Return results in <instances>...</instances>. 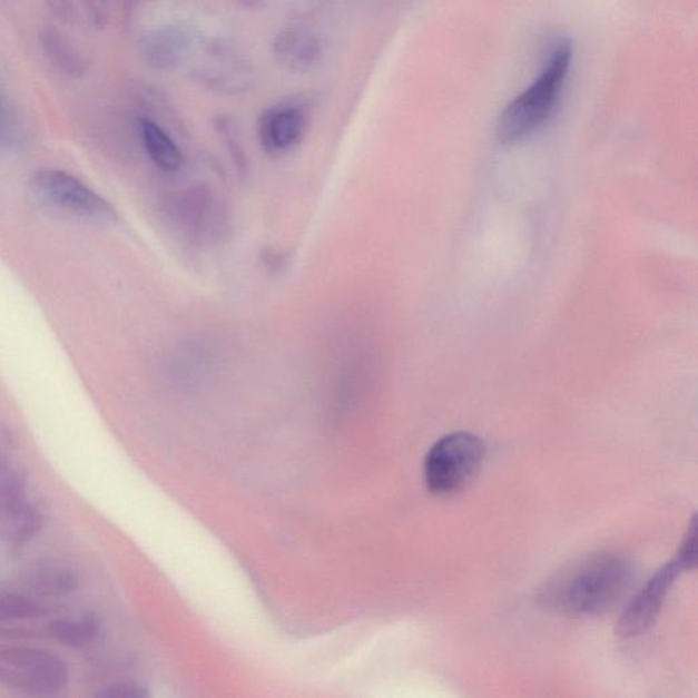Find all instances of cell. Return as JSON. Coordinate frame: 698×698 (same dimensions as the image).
I'll list each match as a JSON object with an SVG mask.
<instances>
[{
    "label": "cell",
    "mask_w": 698,
    "mask_h": 698,
    "mask_svg": "<svg viewBox=\"0 0 698 698\" xmlns=\"http://www.w3.org/2000/svg\"><path fill=\"white\" fill-rule=\"evenodd\" d=\"M28 581L32 591L41 597H59L75 592L80 579L70 568L42 563L30 572Z\"/></svg>",
    "instance_id": "7c38bea8"
},
{
    "label": "cell",
    "mask_w": 698,
    "mask_h": 698,
    "mask_svg": "<svg viewBox=\"0 0 698 698\" xmlns=\"http://www.w3.org/2000/svg\"><path fill=\"white\" fill-rule=\"evenodd\" d=\"M46 607L22 594H0V622L23 621V619L46 616Z\"/></svg>",
    "instance_id": "9a60e30c"
},
{
    "label": "cell",
    "mask_w": 698,
    "mask_h": 698,
    "mask_svg": "<svg viewBox=\"0 0 698 698\" xmlns=\"http://www.w3.org/2000/svg\"><path fill=\"white\" fill-rule=\"evenodd\" d=\"M305 111L293 105L266 109L259 121L260 142L272 155H282L296 147L305 136Z\"/></svg>",
    "instance_id": "30bf717a"
},
{
    "label": "cell",
    "mask_w": 698,
    "mask_h": 698,
    "mask_svg": "<svg viewBox=\"0 0 698 698\" xmlns=\"http://www.w3.org/2000/svg\"><path fill=\"white\" fill-rule=\"evenodd\" d=\"M484 458L485 445L478 435L466 431L445 435L424 459V482L433 494H452L476 475Z\"/></svg>",
    "instance_id": "277c9868"
},
{
    "label": "cell",
    "mask_w": 698,
    "mask_h": 698,
    "mask_svg": "<svg viewBox=\"0 0 698 698\" xmlns=\"http://www.w3.org/2000/svg\"><path fill=\"white\" fill-rule=\"evenodd\" d=\"M11 518L14 521V533L18 542H26L41 530L42 519L38 511L26 502L20 501L9 507Z\"/></svg>",
    "instance_id": "2e32d148"
},
{
    "label": "cell",
    "mask_w": 698,
    "mask_h": 698,
    "mask_svg": "<svg viewBox=\"0 0 698 698\" xmlns=\"http://www.w3.org/2000/svg\"><path fill=\"white\" fill-rule=\"evenodd\" d=\"M42 42H45L48 57L52 58L53 63H58L59 68L71 72V75H80L83 68L82 59L62 36L51 30V32H46Z\"/></svg>",
    "instance_id": "5bb4252c"
},
{
    "label": "cell",
    "mask_w": 698,
    "mask_h": 698,
    "mask_svg": "<svg viewBox=\"0 0 698 698\" xmlns=\"http://www.w3.org/2000/svg\"><path fill=\"white\" fill-rule=\"evenodd\" d=\"M572 60V42L558 41L537 80L503 109L497 125L500 142L523 141L548 124L561 100Z\"/></svg>",
    "instance_id": "7a4b0ae2"
},
{
    "label": "cell",
    "mask_w": 698,
    "mask_h": 698,
    "mask_svg": "<svg viewBox=\"0 0 698 698\" xmlns=\"http://www.w3.org/2000/svg\"><path fill=\"white\" fill-rule=\"evenodd\" d=\"M139 131L150 160L164 171H176L184 164V155L173 137L149 118L139 119Z\"/></svg>",
    "instance_id": "8fae6325"
},
{
    "label": "cell",
    "mask_w": 698,
    "mask_h": 698,
    "mask_svg": "<svg viewBox=\"0 0 698 698\" xmlns=\"http://www.w3.org/2000/svg\"><path fill=\"white\" fill-rule=\"evenodd\" d=\"M269 2L271 0H238V3L248 10L264 9Z\"/></svg>",
    "instance_id": "d6986e66"
},
{
    "label": "cell",
    "mask_w": 698,
    "mask_h": 698,
    "mask_svg": "<svg viewBox=\"0 0 698 698\" xmlns=\"http://www.w3.org/2000/svg\"><path fill=\"white\" fill-rule=\"evenodd\" d=\"M141 691L130 684H115L109 685L107 688H102L97 691V697H138L141 696Z\"/></svg>",
    "instance_id": "ac0fdd59"
},
{
    "label": "cell",
    "mask_w": 698,
    "mask_h": 698,
    "mask_svg": "<svg viewBox=\"0 0 698 698\" xmlns=\"http://www.w3.org/2000/svg\"><path fill=\"white\" fill-rule=\"evenodd\" d=\"M199 35L186 23L157 28L142 42V53L151 68L173 70L187 62L199 47Z\"/></svg>",
    "instance_id": "ba28073f"
},
{
    "label": "cell",
    "mask_w": 698,
    "mask_h": 698,
    "mask_svg": "<svg viewBox=\"0 0 698 698\" xmlns=\"http://www.w3.org/2000/svg\"><path fill=\"white\" fill-rule=\"evenodd\" d=\"M682 572H686L684 564L674 557L672 561L661 567L648 580L645 588L636 594L619 618L616 628L619 639L628 640L652 628L666 602L667 594L670 593L674 582Z\"/></svg>",
    "instance_id": "52a82bcc"
},
{
    "label": "cell",
    "mask_w": 698,
    "mask_h": 698,
    "mask_svg": "<svg viewBox=\"0 0 698 698\" xmlns=\"http://www.w3.org/2000/svg\"><path fill=\"white\" fill-rule=\"evenodd\" d=\"M272 53L281 68L303 76L318 68L324 58L323 42L313 32L302 28H288L276 35Z\"/></svg>",
    "instance_id": "9c48e42d"
},
{
    "label": "cell",
    "mask_w": 698,
    "mask_h": 698,
    "mask_svg": "<svg viewBox=\"0 0 698 698\" xmlns=\"http://www.w3.org/2000/svg\"><path fill=\"white\" fill-rule=\"evenodd\" d=\"M199 58L191 75L205 89L222 95H240L256 82V70L238 48L227 40L199 42Z\"/></svg>",
    "instance_id": "5b68a950"
},
{
    "label": "cell",
    "mask_w": 698,
    "mask_h": 698,
    "mask_svg": "<svg viewBox=\"0 0 698 698\" xmlns=\"http://www.w3.org/2000/svg\"><path fill=\"white\" fill-rule=\"evenodd\" d=\"M32 187L41 201L70 214L97 222L117 220V210L106 198L62 169H41L33 176Z\"/></svg>",
    "instance_id": "8992f818"
},
{
    "label": "cell",
    "mask_w": 698,
    "mask_h": 698,
    "mask_svg": "<svg viewBox=\"0 0 698 698\" xmlns=\"http://www.w3.org/2000/svg\"><path fill=\"white\" fill-rule=\"evenodd\" d=\"M677 560L684 564L686 570L696 569L697 567V519L691 520L688 532L679 548Z\"/></svg>",
    "instance_id": "e0dca14e"
},
{
    "label": "cell",
    "mask_w": 698,
    "mask_h": 698,
    "mask_svg": "<svg viewBox=\"0 0 698 698\" xmlns=\"http://www.w3.org/2000/svg\"><path fill=\"white\" fill-rule=\"evenodd\" d=\"M70 670L46 649L0 646V685L28 696H55L68 688Z\"/></svg>",
    "instance_id": "3957f363"
},
{
    "label": "cell",
    "mask_w": 698,
    "mask_h": 698,
    "mask_svg": "<svg viewBox=\"0 0 698 698\" xmlns=\"http://www.w3.org/2000/svg\"><path fill=\"white\" fill-rule=\"evenodd\" d=\"M633 581V564L617 552H598L569 564L542 587L538 602L558 615L591 617L612 609Z\"/></svg>",
    "instance_id": "6da1fadb"
},
{
    "label": "cell",
    "mask_w": 698,
    "mask_h": 698,
    "mask_svg": "<svg viewBox=\"0 0 698 698\" xmlns=\"http://www.w3.org/2000/svg\"><path fill=\"white\" fill-rule=\"evenodd\" d=\"M48 631L62 646L82 648L90 645L99 635V623L92 616L60 618L50 623Z\"/></svg>",
    "instance_id": "4fadbf2b"
}]
</instances>
